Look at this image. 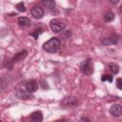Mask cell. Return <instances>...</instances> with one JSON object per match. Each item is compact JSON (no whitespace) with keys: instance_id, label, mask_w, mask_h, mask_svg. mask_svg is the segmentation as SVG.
Masks as SVG:
<instances>
[{"instance_id":"cell-1","label":"cell","mask_w":122,"mask_h":122,"mask_svg":"<svg viewBox=\"0 0 122 122\" xmlns=\"http://www.w3.org/2000/svg\"><path fill=\"white\" fill-rule=\"evenodd\" d=\"M60 48V40L57 37H52L43 44V50L50 53L56 52Z\"/></svg>"},{"instance_id":"cell-2","label":"cell","mask_w":122,"mask_h":122,"mask_svg":"<svg viewBox=\"0 0 122 122\" xmlns=\"http://www.w3.org/2000/svg\"><path fill=\"white\" fill-rule=\"evenodd\" d=\"M26 56H27V51H21L17 52V53H16L12 58H10L9 61H6L5 67H6L7 69H9V70H11L14 63L19 62L20 60L24 59Z\"/></svg>"},{"instance_id":"cell-3","label":"cell","mask_w":122,"mask_h":122,"mask_svg":"<svg viewBox=\"0 0 122 122\" xmlns=\"http://www.w3.org/2000/svg\"><path fill=\"white\" fill-rule=\"evenodd\" d=\"M80 71L83 74L86 75H90L92 73L93 71V66H92V62L90 58H87L86 60H84L81 65H80Z\"/></svg>"},{"instance_id":"cell-4","label":"cell","mask_w":122,"mask_h":122,"mask_svg":"<svg viewBox=\"0 0 122 122\" xmlns=\"http://www.w3.org/2000/svg\"><path fill=\"white\" fill-rule=\"evenodd\" d=\"M50 27L54 32H59L66 28V24L59 19H52L50 22Z\"/></svg>"},{"instance_id":"cell-5","label":"cell","mask_w":122,"mask_h":122,"mask_svg":"<svg viewBox=\"0 0 122 122\" xmlns=\"http://www.w3.org/2000/svg\"><path fill=\"white\" fill-rule=\"evenodd\" d=\"M78 104L77 102V98L73 97V96H69V97H65L62 102L61 105L64 107H75Z\"/></svg>"},{"instance_id":"cell-6","label":"cell","mask_w":122,"mask_h":122,"mask_svg":"<svg viewBox=\"0 0 122 122\" xmlns=\"http://www.w3.org/2000/svg\"><path fill=\"white\" fill-rule=\"evenodd\" d=\"M119 40H120V36L117 35V34H114V35H112L109 38H106V39L102 40V44L105 45V46H111V45L117 44L119 42Z\"/></svg>"},{"instance_id":"cell-7","label":"cell","mask_w":122,"mask_h":122,"mask_svg":"<svg viewBox=\"0 0 122 122\" xmlns=\"http://www.w3.org/2000/svg\"><path fill=\"white\" fill-rule=\"evenodd\" d=\"M30 13H31V15H32L34 18L40 19V18H42L43 15H44V10H43L41 7H39V6H34V7L30 10Z\"/></svg>"},{"instance_id":"cell-8","label":"cell","mask_w":122,"mask_h":122,"mask_svg":"<svg viewBox=\"0 0 122 122\" xmlns=\"http://www.w3.org/2000/svg\"><path fill=\"white\" fill-rule=\"evenodd\" d=\"M110 113L112 116L118 117L122 114V106L119 104H113L112 105V107L110 108Z\"/></svg>"},{"instance_id":"cell-9","label":"cell","mask_w":122,"mask_h":122,"mask_svg":"<svg viewBox=\"0 0 122 122\" xmlns=\"http://www.w3.org/2000/svg\"><path fill=\"white\" fill-rule=\"evenodd\" d=\"M37 89H38V85H37V82L35 81V80H30V81H28L27 82V84H26V90L28 91V92H36L37 91Z\"/></svg>"},{"instance_id":"cell-10","label":"cell","mask_w":122,"mask_h":122,"mask_svg":"<svg viewBox=\"0 0 122 122\" xmlns=\"http://www.w3.org/2000/svg\"><path fill=\"white\" fill-rule=\"evenodd\" d=\"M16 96L19 97L20 99H24V100H29L30 98H33V96L31 95V92L26 91H18L16 92Z\"/></svg>"},{"instance_id":"cell-11","label":"cell","mask_w":122,"mask_h":122,"mask_svg":"<svg viewBox=\"0 0 122 122\" xmlns=\"http://www.w3.org/2000/svg\"><path fill=\"white\" fill-rule=\"evenodd\" d=\"M30 119L34 122H41L43 120V115H42V112L40 111H36V112H33L31 114H30Z\"/></svg>"},{"instance_id":"cell-12","label":"cell","mask_w":122,"mask_h":122,"mask_svg":"<svg viewBox=\"0 0 122 122\" xmlns=\"http://www.w3.org/2000/svg\"><path fill=\"white\" fill-rule=\"evenodd\" d=\"M18 24L21 27H30L31 25V21L27 17H19L18 18Z\"/></svg>"},{"instance_id":"cell-13","label":"cell","mask_w":122,"mask_h":122,"mask_svg":"<svg viewBox=\"0 0 122 122\" xmlns=\"http://www.w3.org/2000/svg\"><path fill=\"white\" fill-rule=\"evenodd\" d=\"M41 2L49 10H52L55 7V1L54 0H41Z\"/></svg>"},{"instance_id":"cell-14","label":"cell","mask_w":122,"mask_h":122,"mask_svg":"<svg viewBox=\"0 0 122 122\" xmlns=\"http://www.w3.org/2000/svg\"><path fill=\"white\" fill-rule=\"evenodd\" d=\"M108 67H109V70L111 71V72L112 74H117L118 71H119V67L114 64V63H109L108 64Z\"/></svg>"},{"instance_id":"cell-15","label":"cell","mask_w":122,"mask_h":122,"mask_svg":"<svg viewBox=\"0 0 122 122\" xmlns=\"http://www.w3.org/2000/svg\"><path fill=\"white\" fill-rule=\"evenodd\" d=\"M113 19H114V14H113L112 12H108V13H106L105 16H104V20H105L106 22H111V21H112Z\"/></svg>"},{"instance_id":"cell-16","label":"cell","mask_w":122,"mask_h":122,"mask_svg":"<svg viewBox=\"0 0 122 122\" xmlns=\"http://www.w3.org/2000/svg\"><path fill=\"white\" fill-rule=\"evenodd\" d=\"M112 79H113L112 74H103V75H102V77H101V80H102L103 82H105V81L112 82Z\"/></svg>"},{"instance_id":"cell-17","label":"cell","mask_w":122,"mask_h":122,"mask_svg":"<svg viewBox=\"0 0 122 122\" xmlns=\"http://www.w3.org/2000/svg\"><path fill=\"white\" fill-rule=\"evenodd\" d=\"M42 31H43V30H42V29H36L34 31H32V32L30 33V35H31L34 39H38V36L42 33Z\"/></svg>"},{"instance_id":"cell-18","label":"cell","mask_w":122,"mask_h":122,"mask_svg":"<svg viewBox=\"0 0 122 122\" xmlns=\"http://www.w3.org/2000/svg\"><path fill=\"white\" fill-rule=\"evenodd\" d=\"M16 9H17V10H19V11H21V12L26 11V8H25V5H24L23 2L18 3V4L16 5Z\"/></svg>"},{"instance_id":"cell-19","label":"cell","mask_w":122,"mask_h":122,"mask_svg":"<svg viewBox=\"0 0 122 122\" xmlns=\"http://www.w3.org/2000/svg\"><path fill=\"white\" fill-rule=\"evenodd\" d=\"M116 87H117L119 90H122V78L116 79Z\"/></svg>"},{"instance_id":"cell-20","label":"cell","mask_w":122,"mask_h":122,"mask_svg":"<svg viewBox=\"0 0 122 122\" xmlns=\"http://www.w3.org/2000/svg\"><path fill=\"white\" fill-rule=\"evenodd\" d=\"M41 87H42V89H48L49 88V86H48V83L46 82V81H44V80H41Z\"/></svg>"},{"instance_id":"cell-21","label":"cell","mask_w":122,"mask_h":122,"mask_svg":"<svg viewBox=\"0 0 122 122\" xmlns=\"http://www.w3.org/2000/svg\"><path fill=\"white\" fill-rule=\"evenodd\" d=\"M5 85H6V83H5L4 78H1V90H2V91L5 90Z\"/></svg>"},{"instance_id":"cell-22","label":"cell","mask_w":122,"mask_h":122,"mask_svg":"<svg viewBox=\"0 0 122 122\" xmlns=\"http://www.w3.org/2000/svg\"><path fill=\"white\" fill-rule=\"evenodd\" d=\"M109 1H110L112 4H113V5H116V4H117V3H118L120 0H109Z\"/></svg>"},{"instance_id":"cell-23","label":"cell","mask_w":122,"mask_h":122,"mask_svg":"<svg viewBox=\"0 0 122 122\" xmlns=\"http://www.w3.org/2000/svg\"><path fill=\"white\" fill-rule=\"evenodd\" d=\"M80 120H81V121H89V119H88V118H86V117H82Z\"/></svg>"},{"instance_id":"cell-24","label":"cell","mask_w":122,"mask_h":122,"mask_svg":"<svg viewBox=\"0 0 122 122\" xmlns=\"http://www.w3.org/2000/svg\"><path fill=\"white\" fill-rule=\"evenodd\" d=\"M119 10H120V12H121V13H122V5H121V6H120V9H119Z\"/></svg>"}]
</instances>
